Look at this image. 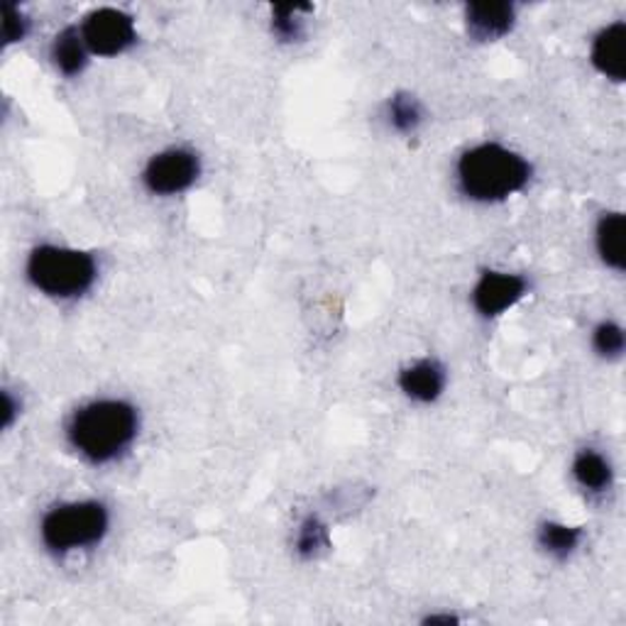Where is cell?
I'll return each instance as SVG.
<instances>
[{"label": "cell", "instance_id": "cell-6", "mask_svg": "<svg viewBox=\"0 0 626 626\" xmlns=\"http://www.w3.org/2000/svg\"><path fill=\"white\" fill-rule=\"evenodd\" d=\"M198 177V159L189 149H167L149 159L145 169V184L153 194L171 196L186 191Z\"/></svg>", "mask_w": 626, "mask_h": 626}, {"label": "cell", "instance_id": "cell-8", "mask_svg": "<svg viewBox=\"0 0 626 626\" xmlns=\"http://www.w3.org/2000/svg\"><path fill=\"white\" fill-rule=\"evenodd\" d=\"M592 64L600 74L624 81L626 74V25L614 23L602 29L592 45Z\"/></svg>", "mask_w": 626, "mask_h": 626}, {"label": "cell", "instance_id": "cell-7", "mask_svg": "<svg viewBox=\"0 0 626 626\" xmlns=\"http://www.w3.org/2000/svg\"><path fill=\"white\" fill-rule=\"evenodd\" d=\"M527 294V281L507 272H484L472 291V304L482 316H499Z\"/></svg>", "mask_w": 626, "mask_h": 626}, {"label": "cell", "instance_id": "cell-9", "mask_svg": "<svg viewBox=\"0 0 626 626\" xmlns=\"http://www.w3.org/2000/svg\"><path fill=\"white\" fill-rule=\"evenodd\" d=\"M443 385H446V372L433 360H421L399 375L401 392L417 401L438 399Z\"/></svg>", "mask_w": 626, "mask_h": 626}, {"label": "cell", "instance_id": "cell-12", "mask_svg": "<svg viewBox=\"0 0 626 626\" xmlns=\"http://www.w3.org/2000/svg\"><path fill=\"white\" fill-rule=\"evenodd\" d=\"M86 43L84 37L79 35V29L67 27L62 35H57L55 47H52V59L59 67V72L67 76H76L79 72H84L86 67Z\"/></svg>", "mask_w": 626, "mask_h": 626}, {"label": "cell", "instance_id": "cell-3", "mask_svg": "<svg viewBox=\"0 0 626 626\" xmlns=\"http://www.w3.org/2000/svg\"><path fill=\"white\" fill-rule=\"evenodd\" d=\"M27 275L47 297L74 299L94 285L96 260L81 250L43 245L29 255Z\"/></svg>", "mask_w": 626, "mask_h": 626}, {"label": "cell", "instance_id": "cell-11", "mask_svg": "<svg viewBox=\"0 0 626 626\" xmlns=\"http://www.w3.org/2000/svg\"><path fill=\"white\" fill-rule=\"evenodd\" d=\"M624 236L626 224L622 214H604L598 224V250L602 260L614 269H624Z\"/></svg>", "mask_w": 626, "mask_h": 626}, {"label": "cell", "instance_id": "cell-14", "mask_svg": "<svg viewBox=\"0 0 626 626\" xmlns=\"http://www.w3.org/2000/svg\"><path fill=\"white\" fill-rule=\"evenodd\" d=\"M580 529L565 527V523H543L541 527V546L546 549L555 558H568V555L578 549L580 543Z\"/></svg>", "mask_w": 626, "mask_h": 626}, {"label": "cell", "instance_id": "cell-5", "mask_svg": "<svg viewBox=\"0 0 626 626\" xmlns=\"http://www.w3.org/2000/svg\"><path fill=\"white\" fill-rule=\"evenodd\" d=\"M81 37H84L91 52L100 57H116L135 43L133 17L116 8L94 10L86 17L84 27H81Z\"/></svg>", "mask_w": 626, "mask_h": 626}, {"label": "cell", "instance_id": "cell-4", "mask_svg": "<svg viewBox=\"0 0 626 626\" xmlns=\"http://www.w3.org/2000/svg\"><path fill=\"white\" fill-rule=\"evenodd\" d=\"M108 531V511L98 502H74L52 509L43 521V541L55 553L94 546Z\"/></svg>", "mask_w": 626, "mask_h": 626}, {"label": "cell", "instance_id": "cell-15", "mask_svg": "<svg viewBox=\"0 0 626 626\" xmlns=\"http://www.w3.org/2000/svg\"><path fill=\"white\" fill-rule=\"evenodd\" d=\"M389 116H392V125L399 130V133H413L421 123V108L417 100L407 94H399L392 98L389 104Z\"/></svg>", "mask_w": 626, "mask_h": 626}, {"label": "cell", "instance_id": "cell-19", "mask_svg": "<svg viewBox=\"0 0 626 626\" xmlns=\"http://www.w3.org/2000/svg\"><path fill=\"white\" fill-rule=\"evenodd\" d=\"M5 20H3V39L5 45L10 43H17V39H23L27 33V20L20 15V10L15 5L5 3Z\"/></svg>", "mask_w": 626, "mask_h": 626}, {"label": "cell", "instance_id": "cell-10", "mask_svg": "<svg viewBox=\"0 0 626 626\" xmlns=\"http://www.w3.org/2000/svg\"><path fill=\"white\" fill-rule=\"evenodd\" d=\"M468 27L474 37L494 39L507 35L514 25V5L509 3H472L466 10Z\"/></svg>", "mask_w": 626, "mask_h": 626}, {"label": "cell", "instance_id": "cell-1", "mask_svg": "<svg viewBox=\"0 0 626 626\" xmlns=\"http://www.w3.org/2000/svg\"><path fill=\"white\" fill-rule=\"evenodd\" d=\"M137 436V411L125 401L100 399L81 407L69 423L72 446L94 462L120 456Z\"/></svg>", "mask_w": 626, "mask_h": 626}, {"label": "cell", "instance_id": "cell-16", "mask_svg": "<svg viewBox=\"0 0 626 626\" xmlns=\"http://www.w3.org/2000/svg\"><path fill=\"white\" fill-rule=\"evenodd\" d=\"M328 546V531L318 519L309 517L299 529V539H297V551L304 555V558H313L321 549Z\"/></svg>", "mask_w": 626, "mask_h": 626}, {"label": "cell", "instance_id": "cell-18", "mask_svg": "<svg viewBox=\"0 0 626 626\" xmlns=\"http://www.w3.org/2000/svg\"><path fill=\"white\" fill-rule=\"evenodd\" d=\"M301 10L309 8H275V20H272V27L281 39H294L301 33V20L297 17Z\"/></svg>", "mask_w": 626, "mask_h": 626}, {"label": "cell", "instance_id": "cell-13", "mask_svg": "<svg viewBox=\"0 0 626 626\" xmlns=\"http://www.w3.org/2000/svg\"><path fill=\"white\" fill-rule=\"evenodd\" d=\"M575 480H578L585 490L590 492H604L612 484V468L600 453L582 450L573 462Z\"/></svg>", "mask_w": 626, "mask_h": 626}, {"label": "cell", "instance_id": "cell-2", "mask_svg": "<svg viewBox=\"0 0 626 626\" xmlns=\"http://www.w3.org/2000/svg\"><path fill=\"white\" fill-rule=\"evenodd\" d=\"M529 161L499 145L468 149L458 161V179L474 201H502L529 184Z\"/></svg>", "mask_w": 626, "mask_h": 626}, {"label": "cell", "instance_id": "cell-17", "mask_svg": "<svg viewBox=\"0 0 626 626\" xmlns=\"http://www.w3.org/2000/svg\"><path fill=\"white\" fill-rule=\"evenodd\" d=\"M592 342L594 350H598L602 358H619L624 352L626 338L617 323H602V326H598V330H594Z\"/></svg>", "mask_w": 626, "mask_h": 626}]
</instances>
